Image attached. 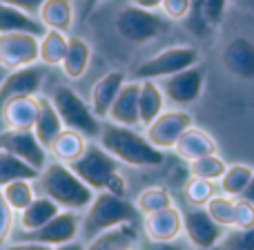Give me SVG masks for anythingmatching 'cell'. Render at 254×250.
<instances>
[{
	"label": "cell",
	"mask_w": 254,
	"mask_h": 250,
	"mask_svg": "<svg viewBox=\"0 0 254 250\" xmlns=\"http://www.w3.org/2000/svg\"><path fill=\"white\" fill-rule=\"evenodd\" d=\"M34 183L36 190L52 199L61 210H87V206L92 203L94 194H96L85 181H80V176L67 163H61L56 159L49 161L38 172V179Z\"/></svg>",
	"instance_id": "obj_1"
},
{
	"label": "cell",
	"mask_w": 254,
	"mask_h": 250,
	"mask_svg": "<svg viewBox=\"0 0 254 250\" xmlns=\"http://www.w3.org/2000/svg\"><path fill=\"white\" fill-rule=\"evenodd\" d=\"M2 194L13 212H22L36 199V183L29 179H16L2 185Z\"/></svg>",
	"instance_id": "obj_33"
},
{
	"label": "cell",
	"mask_w": 254,
	"mask_h": 250,
	"mask_svg": "<svg viewBox=\"0 0 254 250\" xmlns=\"http://www.w3.org/2000/svg\"><path fill=\"white\" fill-rule=\"evenodd\" d=\"M87 143H89L87 136H83L80 132H76V130L65 127V130L58 134V139L54 141V145L49 148V152L54 154V159H56V161L71 166L74 161H78V159L83 157Z\"/></svg>",
	"instance_id": "obj_27"
},
{
	"label": "cell",
	"mask_w": 254,
	"mask_h": 250,
	"mask_svg": "<svg viewBox=\"0 0 254 250\" xmlns=\"http://www.w3.org/2000/svg\"><path fill=\"white\" fill-rule=\"evenodd\" d=\"M138 217L140 212L136 210V206L127 197H119V194H112L107 190H101V192L94 194L92 203L87 206L85 215L80 217L78 239L87 244L105 230L136 224Z\"/></svg>",
	"instance_id": "obj_3"
},
{
	"label": "cell",
	"mask_w": 254,
	"mask_h": 250,
	"mask_svg": "<svg viewBox=\"0 0 254 250\" xmlns=\"http://www.w3.org/2000/svg\"><path fill=\"white\" fill-rule=\"evenodd\" d=\"M194 65H201V52L196 47H192V45H176V47H167L163 52L154 54V56L145 58L134 70V79L161 81Z\"/></svg>",
	"instance_id": "obj_7"
},
{
	"label": "cell",
	"mask_w": 254,
	"mask_h": 250,
	"mask_svg": "<svg viewBox=\"0 0 254 250\" xmlns=\"http://www.w3.org/2000/svg\"><path fill=\"white\" fill-rule=\"evenodd\" d=\"M194 22H205L203 18V0H192V11H190Z\"/></svg>",
	"instance_id": "obj_44"
},
{
	"label": "cell",
	"mask_w": 254,
	"mask_h": 250,
	"mask_svg": "<svg viewBox=\"0 0 254 250\" xmlns=\"http://www.w3.org/2000/svg\"><path fill=\"white\" fill-rule=\"evenodd\" d=\"M181 217H183V235L194 250H212L225 233V228H221L207 215L205 208L188 206L181 210Z\"/></svg>",
	"instance_id": "obj_9"
},
{
	"label": "cell",
	"mask_w": 254,
	"mask_h": 250,
	"mask_svg": "<svg viewBox=\"0 0 254 250\" xmlns=\"http://www.w3.org/2000/svg\"><path fill=\"white\" fill-rule=\"evenodd\" d=\"M45 72L36 65L20 67V70L7 72L0 83V127H2V107L9 98L22 96V94H38L43 87Z\"/></svg>",
	"instance_id": "obj_15"
},
{
	"label": "cell",
	"mask_w": 254,
	"mask_h": 250,
	"mask_svg": "<svg viewBox=\"0 0 254 250\" xmlns=\"http://www.w3.org/2000/svg\"><path fill=\"white\" fill-rule=\"evenodd\" d=\"M98 143L112 154L121 166L131 167H156L165 161V152L154 148L147 136L136 132V127H123L107 123L103 125Z\"/></svg>",
	"instance_id": "obj_2"
},
{
	"label": "cell",
	"mask_w": 254,
	"mask_h": 250,
	"mask_svg": "<svg viewBox=\"0 0 254 250\" xmlns=\"http://www.w3.org/2000/svg\"><path fill=\"white\" fill-rule=\"evenodd\" d=\"M165 112V94L156 81H140L138 92V116L140 125L147 127Z\"/></svg>",
	"instance_id": "obj_24"
},
{
	"label": "cell",
	"mask_w": 254,
	"mask_h": 250,
	"mask_svg": "<svg viewBox=\"0 0 254 250\" xmlns=\"http://www.w3.org/2000/svg\"><path fill=\"white\" fill-rule=\"evenodd\" d=\"M13 31L34 34L40 38L47 29H45V25L38 20V16H31V13L22 11V9H18V7L0 2V34H13Z\"/></svg>",
	"instance_id": "obj_22"
},
{
	"label": "cell",
	"mask_w": 254,
	"mask_h": 250,
	"mask_svg": "<svg viewBox=\"0 0 254 250\" xmlns=\"http://www.w3.org/2000/svg\"><path fill=\"white\" fill-rule=\"evenodd\" d=\"M136 228L134 224L127 226H119V228H112L101 233L98 237H94L92 242L85 244V250H116L119 246H125V244H136Z\"/></svg>",
	"instance_id": "obj_29"
},
{
	"label": "cell",
	"mask_w": 254,
	"mask_h": 250,
	"mask_svg": "<svg viewBox=\"0 0 254 250\" xmlns=\"http://www.w3.org/2000/svg\"><path fill=\"white\" fill-rule=\"evenodd\" d=\"M192 125H194V119L190 112L170 110V112H163L154 123H149L145 127V136H147V141L154 145V148L165 152V150H174V145H176V141L181 139V134Z\"/></svg>",
	"instance_id": "obj_13"
},
{
	"label": "cell",
	"mask_w": 254,
	"mask_h": 250,
	"mask_svg": "<svg viewBox=\"0 0 254 250\" xmlns=\"http://www.w3.org/2000/svg\"><path fill=\"white\" fill-rule=\"evenodd\" d=\"M0 150L22 159L38 172L49 163V152L40 145L34 130H0Z\"/></svg>",
	"instance_id": "obj_10"
},
{
	"label": "cell",
	"mask_w": 254,
	"mask_h": 250,
	"mask_svg": "<svg viewBox=\"0 0 254 250\" xmlns=\"http://www.w3.org/2000/svg\"><path fill=\"white\" fill-rule=\"evenodd\" d=\"M125 83H127V79L121 70L107 72V74H103L101 79L94 83L92 94H89V105H92L94 114H96L101 121L107 119V112H110L112 103H114V98L119 96L121 87H123Z\"/></svg>",
	"instance_id": "obj_19"
},
{
	"label": "cell",
	"mask_w": 254,
	"mask_h": 250,
	"mask_svg": "<svg viewBox=\"0 0 254 250\" xmlns=\"http://www.w3.org/2000/svg\"><path fill=\"white\" fill-rule=\"evenodd\" d=\"M154 250H181V248L176 246L174 242H167V244H156V248Z\"/></svg>",
	"instance_id": "obj_48"
},
{
	"label": "cell",
	"mask_w": 254,
	"mask_h": 250,
	"mask_svg": "<svg viewBox=\"0 0 254 250\" xmlns=\"http://www.w3.org/2000/svg\"><path fill=\"white\" fill-rule=\"evenodd\" d=\"M131 2L136 4V7H143V9H156V7H161L163 4V0H131Z\"/></svg>",
	"instance_id": "obj_46"
},
{
	"label": "cell",
	"mask_w": 254,
	"mask_h": 250,
	"mask_svg": "<svg viewBox=\"0 0 254 250\" xmlns=\"http://www.w3.org/2000/svg\"><path fill=\"white\" fill-rule=\"evenodd\" d=\"M116 250H134V246H131V244H125V246H119Z\"/></svg>",
	"instance_id": "obj_50"
},
{
	"label": "cell",
	"mask_w": 254,
	"mask_h": 250,
	"mask_svg": "<svg viewBox=\"0 0 254 250\" xmlns=\"http://www.w3.org/2000/svg\"><path fill=\"white\" fill-rule=\"evenodd\" d=\"M89 61H92V47L78 36H69V47H67V54L61 63L63 74L71 81L83 79L89 67Z\"/></svg>",
	"instance_id": "obj_26"
},
{
	"label": "cell",
	"mask_w": 254,
	"mask_h": 250,
	"mask_svg": "<svg viewBox=\"0 0 254 250\" xmlns=\"http://www.w3.org/2000/svg\"><path fill=\"white\" fill-rule=\"evenodd\" d=\"M234 203H237V199L228 197V194H223V192H216L214 197L207 201L205 210L221 228L228 230L234 226Z\"/></svg>",
	"instance_id": "obj_35"
},
{
	"label": "cell",
	"mask_w": 254,
	"mask_h": 250,
	"mask_svg": "<svg viewBox=\"0 0 254 250\" xmlns=\"http://www.w3.org/2000/svg\"><path fill=\"white\" fill-rule=\"evenodd\" d=\"M78 233H80V215L74 210H61L43 228L31 230V233H22L20 239L22 242H36V244H45V246L56 248L78 239Z\"/></svg>",
	"instance_id": "obj_11"
},
{
	"label": "cell",
	"mask_w": 254,
	"mask_h": 250,
	"mask_svg": "<svg viewBox=\"0 0 254 250\" xmlns=\"http://www.w3.org/2000/svg\"><path fill=\"white\" fill-rule=\"evenodd\" d=\"M134 206H136V210L140 212V217H147V215H152V212L165 210V208L174 206V199H172V194L167 192L165 188L154 185V188L140 190L136 201H134Z\"/></svg>",
	"instance_id": "obj_32"
},
{
	"label": "cell",
	"mask_w": 254,
	"mask_h": 250,
	"mask_svg": "<svg viewBox=\"0 0 254 250\" xmlns=\"http://www.w3.org/2000/svg\"><path fill=\"white\" fill-rule=\"evenodd\" d=\"M183 194H185V201H188L190 206L205 208L207 201L216 194V183L214 181H205V179H196V176H192V179L185 183Z\"/></svg>",
	"instance_id": "obj_36"
},
{
	"label": "cell",
	"mask_w": 254,
	"mask_h": 250,
	"mask_svg": "<svg viewBox=\"0 0 254 250\" xmlns=\"http://www.w3.org/2000/svg\"><path fill=\"white\" fill-rule=\"evenodd\" d=\"M232 228H239V230H248V228H254V206L243 199H237L234 203V226Z\"/></svg>",
	"instance_id": "obj_39"
},
{
	"label": "cell",
	"mask_w": 254,
	"mask_h": 250,
	"mask_svg": "<svg viewBox=\"0 0 254 250\" xmlns=\"http://www.w3.org/2000/svg\"><path fill=\"white\" fill-rule=\"evenodd\" d=\"M38 36L34 34H0V67L7 72L29 67L38 61Z\"/></svg>",
	"instance_id": "obj_12"
},
{
	"label": "cell",
	"mask_w": 254,
	"mask_h": 250,
	"mask_svg": "<svg viewBox=\"0 0 254 250\" xmlns=\"http://www.w3.org/2000/svg\"><path fill=\"white\" fill-rule=\"evenodd\" d=\"M230 0H203V18L207 25H219L225 16Z\"/></svg>",
	"instance_id": "obj_41"
},
{
	"label": "cell",
	"mask_w": 254,
	"mask_h": 250,
	"mask_svg": "<svg viewBox=\"0 0 254 250\" xmlns=\"http://www.w3.org/2000/svg\"><path fill=\"white\" fill-rule=\"evenodd\" d=\"M54 250H85V242H83V239H74V242H69V244L56 246Z\"/></svg>",
	"instance_id": "obj_47"
},
{
	"label": "cell",
	"mask_w": 254,
	"mask_h": 250,
	"mask_svg": "<svg viewBox=\"0 0 254 250\" xmlns=\"http://www.w3.org/2000/svg\"><path fill=\"white\" fill-rule=\"evenodd\" d=\"M176 157L185 159V161H194V159L207 157V154L216 152V141L207 134L201 127H188V130L181 134V139L174 145Z\"/></svg>",
	"instance_id": "obj_21"
},
{
	"label": "cell",
	"mask_w": 254,
	"mask_h": 250,
	"mask_svg": "<svg viewBox=\"0 0 254 250\" xmlns=\"http://www.w3.org/2000/svg\"><path fill=\"white\" fill-rule=\"evenodd\" d=\"M2 250H54L52 246H45V244H36V242H13V244H4Z\"/></svg>",
	"instance_id": "obj_43"
},
{
	"label": "cell",
	"mask_w": 254,
	"mask_h": 250,
	"mask_svg": "<svg viewBox=\"0 0 254 250\" xmlns=\"http://www.w3.org/2000/svg\"><path fill=\"white\" fill-rule=\"evenodd\" d=\"M239 4H241V7H250V4L254 2V0H237Z\"/></svg>",
	"instance_id": "obj_49"
},
{
	"label": "cell",
	"mask_w": 254,
	"mask_h": 250,
	"mask_svg": "<svg viewBox=\"0 0 254 250\" xmlns=\"http://www.w3.org/2000/svg\"><path fill=\"white\" fill-rule=\"evenodd\" d=\"M54 107H56L58 116H61L63 125L69 130L80 132L87 139H96L101 136L103 123L96 114H94L92 105L80 98V94L69 85H56L54 92L49 94Z\"/></svg>",
	"instance_id": "obj_5"
},
{
	"label": "cell",
	"mask_w": 254,
	"mask_h": 250,
	"mask_svg": "<svg viewBox=\"0 0 254 250\" xmlns=\"http://www.w3.org/2000/svg\"><path fill=\"white\" fill-rule=\"evenodd\" d=\"M225 72L239 81H254V43L246 36H234L221 52Z\"/></svg>",
	"instance_id": "obj_14"
},
{
	"label": "cell",
	"mask_w": 254,
	"mask_h": 250,
	"mask_svg": "<svg viewBox=\"0 0 254 250\" xmlns=\"http://www.w3.org/2000/svg\"><path fill=\"white\" fill-rule=\"evenodd\" d=\"M4 76H7V70H2V67H0V83H2Z\"/></svg>",
	"instance_id": "obj_51"
},
{
	"label": "cell",
	"mask_w": 254,
	"mask_h": 250,
	"mask_svg": "<svg viewBox=\"0 0 254 250\" xmlns=\"http://www.w3.org/2000/svg\"><path fill=\"white\" fill-rule=\"evenodd\" d=\"M36 119H38V94L13 96L2 107L4 130H34Z\"/></svg>",
	"instance_id": "obj_18"
},
{
	"label": "cell",
	"mask_w": 254,
	"mask_h": 250,
	"mask_svg": "<svg viewBox=\"0 0 254 250\" xmlns=\"http://www.w3.org/2000/svg\"><path fill=\"white\" fill-rule=\"evenodd\" d=\"M69 167L94 192L107 190L119 197H127V181L121 174V163L107 150H103L101 143H87L83 157L71 163Z\"/></svg>",
	"instance_id": "obj_4"
},
{
	"label": "cell",
	"mask_w": 254,
	"mask_h": 250,
	"mask_svg": "<svg viewBox=\"0 0 254 250\" xmlns=\"http://www.w3.org/2000/svg\"><path fill=\"white\" fill-rule=\"evenodd\" d=\"M63 130H65V125H63L52 98L45 96V94H38V119L34 123V134L38 136L40 145L49 152V148L54 145V141L58 139V134Z\"/></svg>",
	"instance_id": "obj_20"
},
{
	"label": "cell",
	"mask_w": 254,
	"mask_h": 250,
	"mask_svg": "<svg viewBox=\"0 0 254 250\" xmlns=\"http://www.w3.org/2000/svg\"><path fill=\"white\" fill-rule=\"evenodd\" d=\"M13 219H16V212L11 210V206L7 203V199H4V194H2V188H0V248H2L4 244H9Z\"/></svg>",
	"instance_id": "obj_38"
},
{
	"label": "cell",
	"mask_w": 254,
	"mask_h": 250,
	"mask_svg": "<svg viewBox=\"0 0 254 250\" xmlns=\"http://www.w3.org/2000/svg\"><path fill=\"white\" fill-rule=\"evenodd\" d=\"M69 47V36L65 31L47 29L38 40V61L49 67H56L63 63Z\"/></svg>",
	"instance_id": "obj_28"
},
{
	"label": "cell",
	"mask_w": 254,
	"mask_h": 250,
	"mask_svg": "<svg viewBox=\"0 0 254 250\" xmlns=\"http://www.w3.org/2000/svg\"><path fill=\"white\" fill-rule=\"evenodd\" d=\"M114 25L119 36L127 43L145 45L156 40L167 31V18L158 16L152 9H143L136 4H127L114 18Z\"/></svg>",
	"instance_id": "obj_6"
},
{
	"label": "cell",
	"mask_w": 254,
	"mask_h": 250,
	"mask_svg": "<svg viewBox=\"0 0 254 250\" xmlns=\"http://www.w3.org/2000/svg\"><path fill=\"white\" fill-rule=\"evenodd\" d=\"M225 170H228V163H225L223 157H219V152L190 161V174L196 176V179L214 181V183H216V181L223 176Z\"/></svg>",
	"instance_id": "obj_34"
},
{
	"label": "cell",
	"mask_w": 254,
	"mask_h": 250,
	"mask_svg": "<svg viewBox=\"0 0 254 250\" xmlns=\"http://www.w3.org/2000/svg\"><path fill=\"white\" fill-rule=\"evenodd\" d=\"M38 20L45 25V29L69 31L74 25V4L71 0H45L38 9Z\"/></svg>",
	"instance_id": "obj_25"
},
{
	"label": "cell",
	"mask_w": 254,
	"mask_h": 250,
	"mask_svg": "<svg viewBox=\"0 0 254 250\" xmlns=\"http://www.w3.org/2000/svg\"><path fill=\"white\" fill-rule=\"evenodd\" d=\"M252 174H254V170L250 166H246V163H232V166H228V170L219 179L221 192L232 199H239L243 194V190L248 188V183H250Z\"/></svg>",
	"instance_id": "obj_30"
},
{
	"label": "cell",
	"mask_w": 254,
	"mask_h": 250,
	"mask_svg": "<svg viewBox=\"0 0 254 250\" xmlns=\"http://www.w3.org/2000/svg\"><path fill=\"white\" fill-rule=\"evenodd\" d=\"M156 83L161 85L167 101H172L179 107H185L201 98L203 87H205V70L201 65H194L183 72H176L167 79L156 81Z\"/></svg>",
	"instance_id": "obj_8"
},
{
	"label": "cell",
	"mask_w": 254,
	"mask_h": 250,
	"mask_svg": "<svg viewBox=\"0 0 254 250\" xmlns=\"http://www.w3.org/2000/svg\"><path fill=\"white\" fill-rule=\"evenodd\" d=\"M212 250H254V228H228Z\"/></svg>",
	"instance_id": "obj_37"
},
{
	"label": "cell",
	"mask_w": 254,
	"mask_h": 250,
	"mask_svg": "<svg viewBox=\"0 0 254 250\" xmlns=\"http://www.w3.org/2000/svg\"><path fill=\"white\" fill-rule=\"evenodd\" d=\"M89 2H92V4H94V2H98V0H89Z\"/></svg>",
	"instance_id": "obj_52"
},
{
	"label": "cell",
	"mask_w": 254,
	"mask_h": 250,
	"mask_svg": "<svg viewBox=\"0 0 254 250\" xmlns=\"http://www.w3.org/2000/svg\"><path fill=\"white\" fill-rule=\"evenodd\" d=\"M239 199H243V201H248V203H252V206H254V174H252L250 183H248V188L243 190V194Z\"/></svg>",
	"instance_id": "obj_45"
},
{
	"label": "cell",
	"mask_w": 254,
	"mask_h": 250,
	"mask_svg": "<svg viewBox=\"0 0 254 250\" xmlns=\"http://www.w3.org/2000/svg\"><path fill=\"white\" fill-rule=\"evenodd\" d=\"M145 237L152 244H167L176 242L183 235V217H181V208L170 206L165 210L152 212L145 217L143 221Z\"/></svg>",
	"instance_id": "obj_16"
},
{
	"label": "cell",
	"mask_w": 254,
	"mask_h": 250,
	"mask_svg": "<svg viewBox=\"0 0 254 250\" xmlns=\"http://www.w3.org/2000/svg\"><path fill=\"white\" fill-rule=\"evenodd\" d=\"M161 9L167 20H183L192 11V0H163Z\"/></svg>",
	"instance_id": "obj_40"
},
{
	"label": "cell",
	"mask_w": 254,
	"mask_h": 250,
	"mask_svg": "<svg viewBox=\"0 0 254 250\" xmlns=\"http://www.w3.org/2000/svg\"><path fill=\"white\" fill-rule=\"evenodd\" d=\"M16 179H29L36 181L38 179V170H34L31 166H27L22 159L13 157V154L0 150V188Z\"/></svg>",
	"instance_id": "obj_31"
},
{
	"label": "cell",
	"mask_w": 254,
	"mask_h": 250,
	"mask_svg": "<svg viewBox=\"0 0 254 250\" xmlns=\"http://www.w3.org/2000/svg\"><path fill=\"white\" fill-rule=\"evenodd\" d=\"M138 92H140V81H129L121 87L119 96L114 98L110 112H107V123L123 125V127H138Z\"/></svg>",
	"instance_id": "obj_17"
},
{
	"label": "cell",
	"mask_w": 254,
	"mask_h": 250,
	"mask_svg": "<svg viewBox=\"0 0 254 250\" xmlns=\"http://www.w3.org/2000/svg\"><path fill=\"white\" fill-rule=\"evenodd\" d=\"M61 212V208L45 194H36V199L25 208L22 212H18V226L22 233H31V230L43 228L47 221H52L54 217Z\"/></svg>",
	"instance_id": "obj_23"
},
{
	"label": "cell",
	"mask_w": 254,
	"mask_h": 250,
	"mask_svg": "<svg viewBox=\"0 0 254 250\" xmlns=\"http://www.w3.org/2000/svg\"><path fill=\"white\" fill-rule=\"evenodd\" d=\"M2 4H11V7H18L22 11L31 13V16H38V9L43 7L45 0H0Z\"/></svg>",
	"instance_id": "obj_42"
}]
</instances>
